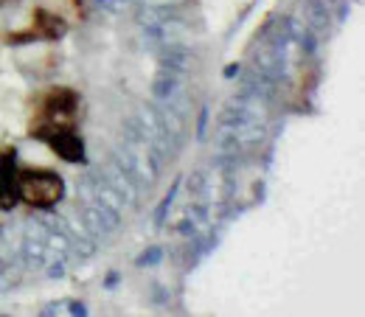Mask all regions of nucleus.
<instances>
[{
    "label": "nucleus",
    "mask_w": 365,
    "mask_h": 317,
    "mask_svg": "<svg viewBox=\"0 0 365 317\" xmlns=\"http://www.w3.org/2000/svg\"><path fill=\"white\" fill-rule=\"evenodd\" d=\"M34 137L48 143L51 152L56 157H62L65 163H82L85 160V140L76 132V127H53V130H43Z\"/></svg>",
    "instance_id": "obj_3"
},
{
    "label": "nucleus",
    "mask_w": 365,
    "mask_h": 317,
    "mask_svg": "<svg viewBox=\"0 0 365 317\" xmlns=\"http://www.w3.org/2000/svg\"><path fill=\"white\" fill-rule=\"evenodd\" d=\"M20 202L17 197V166H14V149L0 152V211H11Z\"/></svg>",
    "instance_id": "obj_5"
},
{
    "label": "nucleus",
    "mask_w": 365,
    "mask_h": 317,
    "mask_svg": "<svg viewBox=\"0 0 365 317\" xmlns=\"http://www.w3.org/2000/svg\"><path fill=\"white\" fill-rule=\"evenodd\" d=\"M65 194L62 177L51 169H20L17 197L31 208H53Z\"/></svg>",
    "instance_id": "obj_2"
},
{
    "label": "nucleus",
    "mask_w": 365,
    "mask_h": 317,
    "mask_svg": "<svg viewBox=\"0 0 365 317\" xmlns=\"http://www.w3.org/2000/svg\"><path fill=\"white\" fill-rule=\"evenodd\" d=\"M65 31H68V23L59 14L46 11V9H37L34 17H31V26L26 31L9 34V43H31V40H48V43H53V40L65 37Z\"/></svg>",
    "instance_id": "obj_4"
},
{
    "label": "nucleus",
    "mask_w": 365,
    "mask_h": 317,
    "mask_svg": "<svg viewBox=\"0 0 365 317\" xmlns=\"http://www.w3.org/2000/svg\"><path fill=\"white\" fill-rule=\"evenodd\" d=\"M76 115H79V93L73 88H51L34 110L29 135L34 137L53 127H76Z\"/></svg>",
    "instance_id": "obj_1"
}]
</instances>
